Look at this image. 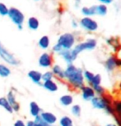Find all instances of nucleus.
<instances>
[{"mask_svg":"<svg viewBox=\"0 0 121 126\" xmlns=\"http://www.w3.org/2000/svg\"><path fill=\"white\" fill-rule=\"evenodd\" d=\"M64 80L74 90H80L86 84L83 70L74 64H69L64 68Z\"/></svg>","mask_w":121,"mask_h":126,"instance_id":"f257e3e1","label":"nucleus"},{"mask_svg":"<svg viewBox=\"0 0 121 126\" xmlns=\"http://www.w3.org/2000/svg\"><path fill=\"white\" fill-rule=\"evenodd\" d=\"M90 103L94 109L104 110L108 115H115L114 110L112 107L111 99L105 94L102 96H95Z\"/></svg>","mask_w":121,"mask_h":126,"instance_id":"f03ea898","label":"nucleus"},{"mask_svg":"<svg viewBox=\"0 0 121 126\" xmlns=\"http://www.w3.org/2000/svg\"><path fill=\"white\" fill-rule=\"evenodd\" d=\"M97 47V40L94 38H87V39L81 41L75 44L72 52L75 57H78L79 54L86 51H93Z\"/></svg>","mask_w":121,"mask_h":126,"instance_id":"7ed1b4c3","label":"nucleus"},{"mask_svg":"<svg viewBox=\"0 0 121 126\" xmlns=\"http://www.w3.org/2000/svg\"><path fill=\"white\" fill-rule=\"evenodd\" d=\"M77 42V38L73 33L66 32L60 34L56 44L61 47V49L64 50H71L75 46Z\"/></svg>","mask_w":121,"mask_h":126,"instance_id":"20e7f679","label":"nucleus"},{"mask_svg":"<svg viewBox=\"0 0 121 126\" xmlns=\"http://www.w3.org/2000/svg\"><path fill=\"white\" fill-rule=\"evenodd\" d=\"M78 24L83 31L89 33L97 32L99 29V24H98L97 21H96L92 17L83 16L79 20Z\"/></svg>","mask_w":121,"mask_h":126,"instance_id":"39448f33","label":"nucleus"},{"mask_svg":"<svg viewBox=\"0 0 121 126\" xmlns=\"http://www.w3.org/2000/svg\"><path fill=\"white\" fill-rule=\"evenodd\" d=\"M0 57L2 61H4L7 64L10 65H14L17 66L20 64V61L12 54L3 44L0 41Z\"/></svg>","mask_w":121,"mask_h":126,"instance_id":"423d86ee","label":"nucleus"},{"mask_svg":"<svg viewBox=\"0 0 121 126\" xmlns=\"http://www.w3.org/2000/svg\"><path fill=\"white\" fill-rule=\"evenodd\" d=\"M7 16L11 20V21L16 26H21L23 25L25 21V15L23 14L21 10L17 8V7H9V11Z\"/></svg>","mask_w":121,"mask_h":126,"instance_id":"0eeeda50","label":"nucleus"},{"mask_svg":"<svg viewBox=\"0 0 121 126\" xmlns=\"http://www.w3.org/2000/svg\"><path fill=\"white\" fill-rule=\"evenodd\" d=\"M38 65L41 68L48 69L51 68L52 65H54V57L51 53L48 52H45L40 55L38 58Z\"/></svg>","mask_w":121,"mask_h":126,"instance_id":"6e6552de","label":"nucleus"},{"mask_svg":"<svg viewBox=\"0 0 121 126\" xmlns=\"http://www.w3.org/2000/svg\"><path fill=\"white\" fill-rule=\"evenodd\" d=\"M104 66L107 72L111 73L115 71L119 67V60H118L116 56L115 55H111V56L108 57L107 59L104 62Z\"/></svg>","mask_w":121,"mask_h":126,"instance_id":"1a4fd4ad","label":"nucleus"},{"mask_svg":"<svg viewBox=\"0 0 121 126\" xmlns=\"http://www.w3.org/2000/svg\"><path fill=\"white\" fill-rule=\"evenodd\" d=\"M81 97L85 102H91L92 99L96 96L93 88L89 84H85L80 89Z\"/></svg>","mask_w":121,"mask_h":126,"instance_id":"9d476101","label":"nucleus"},{"mask_svg":"<svg viewBox=\"0 0 121 126\" xmlns=\"http://www.w3.org/2000/svg\"><path fill=\"white\" fill-rule=\"evenodd\" d=\"M7 100L8 101L9 104L11 105V107L13 110V112H18L20 109H21V105L19 104V102L17 101L16 95L13 90H10V91L7 94Z\"/></svg>","mask_w":121,"mask_h":126,"instance_id":"9b49d317","label":"nucleus"},{"mask_svg":"<svg viewBox=\"0 0 121 126\" xmlns=\"http://www.w3.org/2000/svg\"><path fill=\"white\" fill-rule=\"evenodd\" d=\"M40 116L41 117V119L44 121L48 124L49 125L53 126L55 125L58 121V118L54 113L50 112V111H41Z\"/></svg>","mask_w":121,"mask_h":126,"instance_id":"f8f14e48","label":"nucleus"},{"mask_svg":"<svg viewBox=\"0 0 121 126\" xmlns=\"http://www.w3.org/2000/svg\"><path fill=\"white\" fill-rule=\"evenodd\" d=\"M59 56L66 62L67 65L69 64H73V62L76 61L77 57H75L71 50H64L59 54Z\"/></svg>","mask_w":121,"mask_h":126,"instance_id":"ddd939ff","label":"nucleus"},{"mask_svg":"<svg viewBox=\"0 0 121 126\" xmlns=\"http://www.w3.org/2000/svg\"><path fill=\"white\" fill-rule=\"evenodd\" d=\"M27 76L31 80L34 84L37 85H41V81H42V73L38 71V70H30L27 73Z\"/></svg>","mask_w":121,"mask_h":126,"instance_id":"4468645a","label":"nucleus"},{"mask_svg":"<svg viewBox=\"0 0 121 126\" xmlns=\"http://www.w3.org/2000/svg\"><path fill=\"white\" fill-rule=\"evenodd\" d=\"M51 71L54 77L60 80H64V69L59 64H54L51 67Z\"/></svg>","mask_w":121,"mask_h":126,"instance_id":"2eb2a0df","label":"nucleus"},{"mask_svg":"<svg viewBox=\"0 0 121 126\" xmlns=\"http://www.w3.org/2000/svg\"><path fill=\"white\" fill-rule=\"evenodd\" d=\"M41 86L44 88L45 90L50 93H55L59 90V85L54 79L48 80V81H44L41 83Z\"/></svg>","mask_w":121,"mask_h":126,"instance_id":"dca6fc26","label":"nucleus"},{"mask_svg":"<svg viewBox=\"0 0 121 126\" xmlns=\"http://www.w3.org/2000/svg\"><path fill=\"white\" fill-rule=\"evenodd\" d=\"M106 44L116 52L121 47V42L120 41L119 38L117 37H110L106 39Z\"/></svg>","mask_w":121,"mask_h":126,"instance_id":"f3484780","label":"nucleus"},{"mask_svg":"<svg viewBox=\"0 0 121 126\" xmlns=\"http://www.w3.org/2000/svg\"><path fill=\"white\" fill-rule=\"evenodd\" d=\"M74 98L71 94H64L59 97V103L63 107H71L73 104Z\"/></svg>","mask_w":121,"mask_h":126,"instance_id":"a211bd4d","label":"nucleus"},{"mask_svg":"<svg viewBox=\"0 0 121 126\" xmlns=\"http://www.w3.org/2000/svg\"><path fill=\"white\" fill-rule=\"evenodd\" d=\"M81 13L83 15V16H89L92 17L96 16V7L95 4L92 6H84L81 8Z\"/></svg>","mask_w":121,"mask_h":126,"instance_id":"6ab92c4d","label":"nucleus"},{"mask_svg":"<svg viewBox=\"0 0 121 126\" xmlns=\"http://www.w3.org/2000/svg\"><path fill=\"white\" fill-rule=\"evenodd\" d=\"M29 110L30 114L32 117H36L40 115L41 113V109H40V106L37 104L36 102H31L29 105Z\"/></svg>","mask_w":121,"mask_h":126,"instance_id":"aec40b11","label":"nucleus"},{"mask_svg":"<svg viewBox=\"0 0 121 126\" xmlns=\"http://www.w3.org/2000/svg\"><path fill=\"white\" fill-rule=\"evenodd\" d=\"M38 46L43 50H47L50 46V39L48 35H43L38 40Z\"/></svg>","mask_w":121,"mask_h":126,"instance_id":"412c9836","label":"nucleus"},{"mask_svg":"<svg viewBox=\"0 0 121 126\" xmlns=\"http://www.w3.org/2000/svg\"><path fill=\"white\" fill-rule=\"evenodd\" d=\"M27 26L31 31H37L40 27V21L37 17L31 16L27 19Z\"/></svg>","mask_w":121,"mask_h":126,"instance_id":"4be33fe9","label":"nucleus"},{"mask_svg":"<svg viewBox=\"0 0 121 126\" xmlns=\"http://www.w3.org/2000/svg\"><path fill=\"white\" fill-rule=\"evenodd\" d=\"M96 7V16H105L108 13V7L104 4H95Z\"/></svg>","mask_w":121,"mask_h":126,"instance_id":"5701e85b","label":"nucleus"},{"mask_svg":"<svg viewBox=\"0 0 121 126\" xmlns=\"http://www.w3.org/2000/svg\"><path fill=\"white\" fill-rule=\"evenodd\" d=\"M59 126H74L73 120L69 115H64L59 120Z\"/></svg>","mask_w":121,"mask_h":126,"instance_id":"b1692460","label":"nucleus"},{"mask_svg":"<svg viewBox=\"0 0 121 126\" xmlns=\"http://www.w3.org/2000/svg\"><path fill=\"white\" fill-rule=\"evenodd\" d=\"M0 107L7 111L8 113H13V110L11 107V105L9 104L8 101L7 100L6 97H0Z\"/></svg>","mask_w":121,"mask_h":126,"instance_id":"393cba45","label":"nucleus"},{"mask_svg":"<svg viewBox=\"0 0 121 126\" xmlns=\"http://www.w3.org/2000/svg\"><path fill=\"white\" fill-rule=\"evenodd\" d=\"M11 69L7 65L0 63V77L7 78L11 75Z\"/></svg>","mask_w":121,"mask_h":126,"instance_id":"a878e982","label":"nucleus"},{"mask_svg":"<svg viewBox=\"0 0 121 126\" xmlns=\"http://www.w3.org/2000/svg\"><path fill=\"white\" fill-rule=\"evenodd\" d=\"M71 113L75 117H80L82 115V107L79 104H73L71 106Z\"/></svg>","mask_w":121,"mask_h":126,"instance_id":"bb28decb","label":"nucleus"},{"mask_svg":"<svg viewBox=\"0 0 121 126\" xmlns=\"http://www.w3.org/2000/svg\"><path fill=\"white\" fill-rule=\"evenodd\" d=\"M94 75H95L94 73L90 71V70H83V77H84L85 83H87V84H90V83L92 82Z\"/></svg>","mask_w":121,"mask_h":126,"instance_id":"cd10ccee","label":"nucleus"},{"mask_svg":"<svg viewBox=\"0 0 121 126\" xmlns=\"http://www.w3.org/2000/svg\"><path fill=\"white\" fill-rule=\"evenodd\" d=\"M102 83V76L100 74H95L94 77L92 80V82L90 83V84L92 87L97 86V85H100Z\"/></svg>","mask_w":121,"mask_h":126,"instance_id":"c85d7f7f","label":"nucleus"},{"mask_svg":"<svg viewBox=\"0 0 121 126\" xmlns=\"http://www.w3.org/2000/svg\"><path fill=\"white\" fill-rule=\"evenodd\" d=\"M112 107L115 114H117V115L121 116V101H115L112 103Z\"/></svg>","mask_w":121,"mask_h":126,"instance_id":"c756f323","label":"nucleus"},{"mask_svg":"<svg viewBox=\"0 0 121 126\" xmlns=\"http://www.w3.org/2000/svg\"><path fill=\"white\" fill-rule=\"evenodd\" d=\"M92 88H93V89H94L96 96H102L105 94V89L101 84L97 85V86H94Z\"/></svg>","mask_w":121,"mask_h":126,"instance_id":"7c9ffc66","label":"nucleus"},{"mask_svg":"<svg viewBox=\"0 0 121 126\" xmlns=\"http://www.w3.org/2000/svg\"><path fill=\"white\" fill-rule=\"evenodd\" d=\"M54 75H53L51 70H47V71L42 73V82L54 79Z\"/></svg>","mask_w":121,"mask_h":126,"instance_id":"2f4dec72","label":"nucleus"},{"mask_svg":"<svg viewBox=\"0 0 121 126\" xmlns=\"http://www.w3.org/2000/svg\"><path fill=\"white\" fill-rule=\"evenodd\" d=\"M9 7L4 2H0V16H6L8 14Z\"/></svg>","mask_w":121,"mask_h":126,"instance_id":"473e14b6","label":"nucleus"},{"mask_svg":"<svg viewBox=\"0 0 121 126\" xmlns=\"http://www.w3.org/2000/svg\"><path fill=\"white\" fill-rule=\"evenodd\" d=\"M97 2H99V3L100 4H104V5H110L113 3V2H114V0H97Z\"/></svg>","mask_w":121,"mask_h":126,"instance_id":"72a5a7b5","label":"nucleus"},{"mask_svg":"<svg viewBox=\"0 0 121 126\" xmlns=\"http://www.w3.org/2000/svg\"><path fill=\"white\" fill-rule=\"evenodd\" d=\"M13 126H26V123H25L22 120H17L15 121L13 124Z\"/></svg>","mask_w":121,"mask_h":126,"instance_id":"f704fd0d","label":"nucleus"},{"mask_svg":"<svg viewBox=\"0 0 121 126\" xmlns=\"http://www.w3.org/2000/svg\"><path fill=\"white\" fill-rule=\"evenodd\" d=\"M71 26L73 29H77L79 27V24H78V21L75 19H73L71 21Z\"/></svg>","mask_w":121,"mask_h":126,"instance_id":"c9c22d12","label":"nucleus"},{"mask_svg":"<svg viewBox=\"0 0 121 126\" xmlns=\"http://www.w3.org/2000/svg\"><path fill=\"white\" fill-rule=\"evenodd\" d=\"M26 126H36V124H35L34 120H28L26 123Z\"/></svg>","mask_w":121,"mask_h":126,"instance_id":"e433bc0d","label":"nucleus"},{"mask_svg":"<svg viewBox=\"0 0 121 126\" xmlns=\"http://www.w3.org/2000/svg\"><path fill=\"white\" fill-rule=\"evenodd\" d=\"M115 53H116V55H115V56H116L118 60H120L121 59V47H120L119 50H118L116 52H115Z\"/></svg>","mask_w":121,"mask_h":126,"instance_id":"4c0bfd02","label":"nucleus"},{"mask_svg":"<svg viewBox=\"0 0 121 126\" xmlns=\"http://www.w3.org/2000/svg\"><path fill=\"white\" fill-rule=\"evenodd\" d=\"M81 2H82V0H75V7H79Z\"/></svg>","mask_w":121,"mask_h":126,"instance_id":"58836bf2","label":"nucleus"},{"mask_svg":"<svg viewBox=\"0 0 121 126\" xmlns=\"http://www.w3.org/2000/svg\"><path fill=\"white\" fill-rule=\"evenodd\" d=\"M105 126H118L116 123H109V124H107Z\"/></svg>","mask_w":121,"mask_h":126,"instance_id":"ea45409f","label":"nucleus"},{"mask_svg":"<svg viewBox=\"0 0 121 126\" xmlns=\"http://www.w3.org/2000/svg\"><path fill=\"white\" fill-rule=\"evenodd\" d=\"M17 29L19 30V31H22L23 30V25H21V26H17Z\"/></svg>","mask_w":121,"mask_h":126,"instance_id":"a19ab883","label":"nucleus"},{"mask_svg":"<svg viewBox=\"0 0 121 126\" xmlns=\"http://www.w3.org/2000/svg\"><path fill=\"white\" fill-rule=\"evenodd\" d=\"M119 67H121V59L119 60Z\"/></svg>","mask_w":121,"mask_h":126,"instance_id":"79ce46f5","label":"nucleus"},{"mask_svg":"<svg viewBox=\"0 0 121 126\" xmlns=\"http://www.w3.org/2000/svg\"><path fill=\"white\" fill-rule=\"evenodd\" d=\"M35 1H37V2H38V1H40V0H35Z\"/></svg>","mask_w":121,"mask_h":126,"instance_id":"37998d69","label":"nucleus"}]
</instances>
